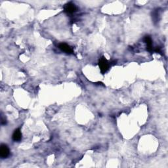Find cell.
Wrapping results in <instances>:
<instances>
[{
    "mask_svg": "<svg viewBox=\"0 0 168 168\" xmlns=\"http://www.w3.org/2000/svg\"><path fill=\"white\" fill-rule=\"evenodd\" d=\"M99 66L100 70L103 74H105L109 69V63L106 58L103 57L99 61Z\"/></svg>",
    "mask_w": 168,
    "mask_h": 168,
    "instance_id": "1",
    "label": "cell"
},
{
    "mask_svg": "<svg viewBox=\"0 0 168 168\" xmlns=\"http://www.w3.org/2000/svg\"><path fill=\"white\" fill-rule=\"evenodd\" d=\"M77 9H78L77 7L71 2L68 3V4H66L65 6L64 7V12L68 14H72L75 12H76Z\"/></svg>",
    "mask_w": 168,
    "mask_h": 168,
    "instance_id": "2",
    "label": "cell"
},
{
    "mask_svg": "<svg viewBox=\"0 0 168 168\" xmlns=\"http://www.w3.org/2000/svg\"><path fill=\"white\" fill-rule=\"evenodd\" d=\"M9 155V149L7 145H1L0 147V156L1 158H6Z\"/></svg>",
    "mask_w": 168,
    "mask_h": 168,
    "instance_id": "3",
    "label": "cell"
},
{
    "mask_svg": "<svg viewBox=\"0 0 168 168\" xmlns=\"http://www.w3.org/2000/svg\"><path fill=\"white\" fill-rule=\"evenodd\" d=\"M58 48H59L61 51L65 52L67 54H72L73 53V49L72 47L67 45L66 43H62L58 45Z\"/></svg>",
    "mask_w": 168,
    "mask_h": 168,
    "instance_id": "4",
    "label": "cell"
},
{
    "mask_svg": "<svg viewBox=\"0 0 168 168\" xmlns=\"http://www.w3.org/2000/svg\"><path fill=\"white\" fill-rule=\"evenodd\" d=\"M144 41L145 42V43L147 44V48L148 51L152 52L154 51V47L152 46V39L150 37V36H145L144 38Z\"/></svg>",
    "mask_w": 168,
    "mask_h": 168,
    "instance_id": "5",
    "label": "cell"
},
{
    "mask_svg": "<svg viewBox=\"0 0 168 168\" xmlns=\"http://www.w3.org/2000/svg\"><path fill=\"white\" fill-rule=\"evenodd\" d=\"M12 139L14 141H20L22 139V133L19 129H16L13 134Z\"/></svg>",
    "mask_w": 168,
    "mask_h": 168,
    "instance_id": "6",
    "label": "cell"
},
{
    "mask_svg": "<svg viewBox=\"0 0 168 168\" xmlns=\"http://www.w3.org/2000/svg\"><path fill=\"white\" fill-rule=\"evenodd\" d=\"M158 16H159V13H158V10H156L155 11H154L153 15H152V17L154 19V20H155L156 21H157Z\"/></svg>",
    "mask_w": 168,
    "mask_h": 168,
    "instance_id": "7",
    "label": "cell"
}]
</instances>
